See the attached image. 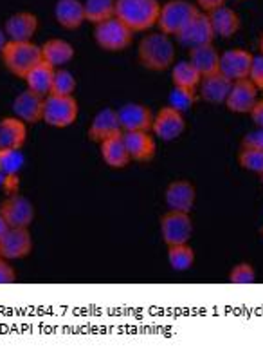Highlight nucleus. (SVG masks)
Instances as JSON below:
<instances>
[{
  "instance_id": "1",
  "label": "nucleus",
  "mask_w": 263,
  "mask_h": 356,
  "mask_svg": "<svg viewBox=\"0 0 263 356\" xmlns=\"http://www.w3.org/2000/svg\"><path fill=\"white\" fill-rule=\"evenodd\" d=\"M137 60L144 69L153 72H162L173 67L175 44L170 36L162 31L150 33L139 42Z\"/></svg>"
},
{
  "instance_id": "2",
  "label": "nucleus",
  "mask_w": 263,
  "mask_h": 356,
  "mask_svg": "<svg viewBox=\"0 0 263 356\" xmlns=\"http://www.w3.org/2000/svg\"><path fill=\"white\" fill-rule=\"evenodd\" d=\"M159 15V0H116V17L134 33L148 31L157 26Z\"/></svg>"
},
{
  "instance_id": "3",
  "label": "nucleus",
  "mask_w": 263,
  "mask_h": 356,
  "mask_svg": "<svg viewBox=\"0 0 263 356\" xmlns=\"http://www.w3.org/2000/svg\"><path fill=\"white\" fill-rule=\"evenodd\" d=\"M0 56H2V62H4L6 69L13 76L22 78V80L27 76V72L44 60L42 58V47L31 40H8V44L2 49Z\"/></svg>"
},
{
  "instance_id": "4",
  "label": "nucleus",
  "mask_w": 263,
  "mask_h": 356,
  "mask_svg": "<svg viewBox=\"0 0 263 356\" xmlns=\"http://www.w3.org/2000/svg\"><path fill=\"white\" fill-rule=\"evenodd\" d=\"M94 40L105 51H125L134 40V31L117 17L96 24L94 27Z\"/></svg>"
},
{
  "instance_id": "5",
  "label": "nucleus",
  "mask_w": 263,
  "mask_h": 356,
  "mask_svg": "<svg viewBox=\"0 0 263 356\" xmlns=\"http://www.w3.org/2000/svg\"><path fill=\"white\" fill-rule=\"evenodd\" d=\"M80 116V105L72 96H45L44 122L53 129H67L74 125Z\"/></svg>"
},
{
  "instance_id": "6",
  "label": "nucleus",
  "mask_w": 263,
  "mask_h": 356,
  "mask_svg": "<svg viewBox=\"0 0 263 356\" xmlns=\"http://www.w3.org/2000/svg\"><path fill=\"white\" fill-rule=\"evenodd\" d=\"M198 8L187 0H168L164 6H161V15L157 20V26L168 36H177L183 31L189 20L196 15Z\"/></svg>"
},
{
  "instance_id": "7",
  "label": "nucleus",
  "mask_w": 263,
  "mask_h": 356,
  "mask_svg": "<svg viewBox=\"0 0 263 356\" xmlns=\"http://www.w3.org/2000/svg\"><path fill=\"white\" fill-rule=\"evenodd\" d=\"M161 237L166 246L189 243L193 237V219L187 212L168 210L161 217Z\"/></svg>"
},
{
  "instance_id": "8",
  "label": "nucleus",
  "mask_w": 263,
  "mask_h": 356,
  "mask_svg": "<svg viewBox=\"0 0 263 356\" xmlns=\"http://www.w3.org/2000/svg\"><path fill=\"white\" fill-rule=\"evenodd\" d=\"M186 127L187 123L184 113H180L178 108L171 107V105H164L153 116L152 132L155 138L162 141H175L184 134Z\"/></svg>"
},
{
  "instance_id": "9",
  "label": "nucleus",
  "mask_w": 263,
  "mask_h": 356,
  "mask_svg": "<svg viewBox=\"0 0 263 356\" xmlns=\"http://www.w3.org/2000/svg\"><path fill=\"white\" fill-rule=\"evenodd\" d=\"M0 216L4 217L9 228H29L35 221V207L27 197L17 194H9L0 203Z\"/></svg>"
},
{
  "instance_id": "10",
  "label": "nucleus",
  "mask_w": 263,
  "mask_h": 356,
  "mask_svg": "<svg viewBox=\"0 0 263 356\" xmlns=\"http://www.w3.org/2000/svg\"><path fill=\"white\" fill-rule=\"evenodd\" d=\"M214 36L217 35H214L213 26H211L210 15L198 9L195 17L184 26L183 31L178 33L177 38L180 44L192 49V47H196V45L213 44Z\"/></svg>"
},
{
  "instance_id": "11",
  "label": "nucleus",
  "mask_w": 263,
  "mask_h": 356,
  "mask_svg": "<svg viewBox=\"0 0 263 356\" xmlns=\"http://www.w3.org/2000/svg\"><path fill=\"white\" fill-rule=\"evenodd\" d=\"M258 92L260 89L249 78L232 81V87L223 105L235 114H249L251 108L258 102Z\"/></svg>"
},
{
  "instance_id": "12",
  "label": "nucleus",
  "mask_w": 263,
  "mask_h": 356,
  "mask_svg": "<svg viewBox=\"0 0 263 356\" xmlns=\"http://www.w3.org/2000/svg\"><path fill=\"white\" fill-rule=\"evenodd\" d=\"M164 201L168 210L192 213L196 203V188L192 181L175 179L164 190Z\"/></svg>"
},
{
  "instance_id": "13",
  "label": "nucleus",
  "mask_w": 263,
  "mask_h": 356,
  "mask_svg": "<svg viewBox=\"0 0 263 356\" xmlns=\"http://www.w3.org/2000/svg\"><path fill=\"white\" fill-rule=\"evenodd\" d=\"M2 257L8 261L26 259L33 252V235L27 228H9L0 239Z\"/></svg>"
},
{
  "instance_id": "14",
  "label": "nucleus",
  "mask_w": 263,
  "mask_h": 356,
  "mask_svg": "<svg viewBox=\"0 0 263 356\" xmlns=\"http://www.w3.org/2000/svg\"><path fill=\"white\" fill-rule=\"evenodd\" d=\"M253 56L255 54L251 51L240 49V47L223 51V53H220V72L231 78L232 81L249 78Z\"/></svg>"
},
{
  "instance_id": "15",
  "label": "nucleus",
  "mask_w": 263,
  "mask_h": 356,
  "mask_svg": "<svg viewBox=\"0 0 263 356\" xmlns=\"http://www.w3.org/2000/svg\"><path fill=\"white\" fill-rule=\"evenodd\" d=\"M123 140L132 161L148 163L155 158L157 141L150 131H126L123 132Z\"/></svg>"
},
{
  "instance_id": "16",
  "label": "nucleus",
  "mask_w": 263,
  "mask_h": 356,
  "mask_svg": "<svg viewBox=\"0 0 263 356\" xmlns=\"http://www.w3.org/2000/svg\"><path fill=\"white\" fill-rule=\"evenodd\" d=\"M152 108L143 104H126L117 111L121 129L126 131H150L153 125Z\"/></svg>"
},
{
  "instance_id": "17",
  "label": "nucleus",
  "mask_w": 263,
  "mask_h": 356,
  "mask_svg": "<svg viewBox=\"0 0 263 356\" xmlns=\"http://www.w3.org/2000/svg\"><path fill=\"white\" fill-rule=\"evenodd\" d=\"M44 105L45 96L36 95L33 90L26 89L13 99V113L15 116L20 118L27 125H35V123L44 120Z\"/></svg>"
},
{
  "instance_id": "18",
  "label": "nucleus",
  "mask_w": 263,
  "mask_h": 356,
  "mask_svg": "<svg viewBox=\"0 0 263 356\" xmlns=\"http://www.w3.org/2000/svg\"><path fill=\"white\" fill-rule=\"evenodd\" d=\"M89 138L96 143H101V141L108 140L112 136L123 134V129H121L119 118H117V111L112 107L101 108L96 116L92 118L89 127Z\"/></svg>"
},
{
  "instance_id": "19",
  "label": "nucleus",
  "mask_w": 263,
  "mask_h": 356,
  "mask_svg": "<svg viewBox=\"0 0 263 356\" xmlns=\"http://www.w3.org/2000/svg\"><path fill=\"white\" fill-rule=\"evenodd\" d=\"M232 87V80L222 72H214L210 76H202L201 86H198V98H202L207 104L220 105L226 104L229 90Z\"/></svg>"
},
{
  "instance_id": "20",
  "label": "nucleus",
  "mask_w": 263,
  "mask_h": 356,
  "mask_svg": "<svg viewBox=\"0 0 263 356\" xmlns=\"http://www.w3.org/2000/svg\"><path fill=\"white\" fill-rule=\"evenodd\" d=\"M4 31L9 40H33V36L38 31V17L31 11H20V13L11 15L6 20Z\"/></svg>"
},
{
  "instance_id": "21",
  "label": "nucleus",
  "mask_w": 263,
  "mask_h": 356,
  "mask_svg": "<svg viewBox=\"0 0 263 356\" xmlns=\"http://www.w3.org/2000/svg\"><path fill=\"white\" fill-rule=\"evenodd\" d=\"M27 141V123L20 118L9 116L0 120V150L24 149Z\"/></svg>"
},
{
  "instance_id": "22",
  "label": "nucleus",
  "mask_w": 263,
  "mask_h": 356,
  "mask_svg": "<svg viewBox=\"0 0 263 356\" xmlns=\"http://www.w3.org/2000/svg\"><path fill=\"white\" fill-rule=\"evenodd\" d=\"M54 18L67 31L80 29L85 22L83 2L81 0H58L56 6H54Z\"/></svg>"
},
{
  "instance_id": "23",
  "label": "nucleus",
  "mask_w": 263,
  "mask_h": 356,
  "mask_svg": "<svg viewBox=\"0 0 263 356\" xmlns=\"http://www.w3.org/2000/svg\"><path fill=\"white\" fill-rule=\"evenodd\" d=\"M189 62L202 76H210L220 71V53L213 44L196 45L189 49Z\"/></svg>"
},
{
  "instance_id": "24",
  "label": "nucleus",
  "mask_w": 263,
  "mask_h": 356,
  "mask_svg": "<svg viewBox=\"0 0 263 356\" xmlns=\"http://www.w3.org/2000/svg\"><path fill=\"white\" fill-rule=\"evenodd\" d=\"M207 15H210L214 35L223 36V38H231L232 35H237V33L240 31V15H238L232 8L222 6V8H217L213 9V11H210Z\"/></svg>"
},
{
  "instance_id": "25",
  "label": "nucleus",
  "mask_w": 263,
  "mask_h": 356,
  "mask_svg": "<svg viewBox=\"0 0 263 356\" xmlns=\"http://www.w3.org/2000/svg\"><path fill=\"white\" fill-rule=\"evenodd\" d=\"M101 147V158L110 168H125L132 159H130L128 149H126L123 134L112 136L108 140L99 143Z\"/></svg>"
},
{
  "instance_id": "26",
  "label": "nucleus",
  "mask_w": 263,
  "mask_h": 356,
  "mask_svg": "<svg viewBox=\"0 0 263 356\" xmlns=\"http://www.w3.org/2000/svg\"><path fill=\"white\" fill-rule=\"evenodd\" d=\"M42 47V58L47 63H51L53 67L60 69L63 65H67L69 62L74 60V47L72 44H69L67 40H62V38H51V40L45 42Z\"/></svg>"
},
{
  "instance_id": "27",
  "label": "nucleus",
  "mask_w": 263,
  "mask_h": 356,
  "mask_svg": "<svg viewBox=\"0 0 263 356\" xmlns=\"http://www.w3.org/2000/svg\"><path fill=\"white\" fill-rule=\"evenodd\" d=\"M54 71H56V67H53L51 63L42 60V62L38 63V65H35L31 71L27 72V76L24 78L27 83V89L40 96H49L54 80Z\"/></svg>"
},
{
  "instance_id": "28",
  "label": "nucleus",
  "mask_w": 263,
  "mask_h": 356,
  "mask_svg": "<svg viewBox=\"0 0 263 356\" xmlns=\"http://www.w3.org/2000/svg\"><path fill=\"white\" fill-rule=\"evenodd\" d=\"M171 80H173L175 87L198 90L202 74L193 67V63L189 60H184V62L173 63V67H171Z\"/></svg>"
},
{
  "instance_id": "29",
  "label": "nucleus",
  "mask_w": 263,
  "mask_h": 356,
  "mask_svg": "<svg viewBox=\"0 0 263 356\" xmlns=\"http://www.w3.org/2000/svg\"><path fill=\"white\" fill-rule=\"evenodd\" d=\"M195 250L189 246V243L171 244V246H168V262H170L171 270H192L193 264H195Z\"/></svg>"
},
{
  "instance_id": "30",
  "label": "nucleus",
  "mask_w": 263,
  "mask_h": 356,
  "mask_svg": "<svg viewBox=\"0 0 263 356\" xmlns=\"http://www.w3.org/2000/svg\"><path fill=\"white\" fill-rule=\"evenodd\" d=\"M83 8H85V20L92 24L116 17V0H85Z\"/></svg>"
},
{
  "instance_id": "31",
  "label": "nucleus",
  "mask_w": 263,
  "mask_h": 356,
  "mask_svg": "<svg viewBox=\"0 0 263 356\" xmlns=\"http://www.w3.org/2000/svg\"><path fill=\"white\" fill-rule=\"evenodd\" d=\"M22 149H6L0 150V176H20L24 168Z\"/></svg>"
},
{
  "instance_id": "32",
  "label": "nucleus",
  "mask_w": 263,
  "mask_h": 356,
  "mask_svg": "<svg viewBox=\"0 0 263 356\" xmlns=\"http://www.w3.org/2000/svg\"><path fill=\"white\" fill-rule=\"evenodd\" d=\"M196 99H198V90L173 87V90L170 92V98H168V105L178 108L180 113H187L196 104Z\"/></svg>"
},
{
  "instance_id": "33",
  "label": "nucleus",
  "mask_w": 263,
  "mask_h": 356,
  "mask_svg": "<svg viewBox=\"0 0 263 356\" xmlns=\"http://www.w3.org/2000/svg\"><path fill=\"white\" fill-rule=\"evenodd\" d=\"M76 90V78L74 74L65 69H56L54 71L53 87H51V95L56 96H72Z\"/></svg>"
},
{
  "instance_id": "34",
  "label": "nucleus",
  "mask_w": 263,
  "mask_h": 356,
  "mask_svg": "<svg viewBox=\"0 0 263 356\" xmlns=\"http://www.w3.org/2000/svg\"><path fill=\"white\" fill-rule=\"evenodd\" d=\"M238 165L244 170H249L253 174H263V150L241 149L238 154Z\"/></svg>"
},
{
  "instance_id": "35",
  "label": "nucleus",
  "mask_w": 263,
  "mask_h": 356,
  "mask_svg": "<svg viewBox=\"0 0 263 356\" xmlns=\"http://www.w3.org/2000/svg\"><path fill=\"white\" fill-rule=\"evenodd\" d=\"M228 280L231 282V284H238V286L255 284L256 282L255 266H253V264H249V262H240V264H237V266L231 268Z\"/></svg>"
},
{
  "instance_id": "36",
  "label": "nucleus",
  "mask_w": 263,
  "mask_h": 356,
  "mask_svg": "<svg viewBox=\"0 0 263 356\" xmlns=\"http://www.w3.org/2000/svg\"><path fill=\"white\" fill-rule=\"evenodd\" d=\"M241 149L263 150V127H256L255 131L247 132L241 138Z\"/></svg>"
},
{
  "instance_id": "37",
  "label": "nucleus",
  "mask_w": 263,
  "mask_h": 356,
  "mask_svg": "<svg viewBox=\"0 0 263 356\" xmlns=\"http://www.w3.org/2000/svg\"><path fill=\"white\" fill-rule=\"evenodd\" d=\"M249 80L258 87L260 90H263V54H255L253 56V63H251V72Z\"/></svg>"
},
{
  "instance_id": "38",
  "label": "nucleus",
  "mask_w": 263,
  "mask_h": 356,
  "mask_svg": "<svg viewBox=\"0 0 263 356\" xmlns=\"http://www.w3.org/2000/svg\"><path fill=\"white\" fill-rule=\"evenodd\" d=\"M17 282V270L8 262V259L0 257V286Z\"/></svg>"
},
{
  "instance_id": "39",
  "label": "nucleus",
  "mask_w": 263,
  "mask_h": 356,
  "mask_svg": "<svg viewBox=\"0 0 263 356\" xmlns=\"http://www.w3.org/2000/svg\"><path fill=\"white\" fill-rule=\"evenodd\" d=\"M222 6H226V0H196V8L204 13H210V11L222 8Z\"/></svg>"
},
{
  "instance_id": "40",
  "label": "nucleus",
  "mask_w": 263,
  "mask_h": 356,
  "mask_svg": "<svg viewBox=\"0 0 263 356\" xmlns=\"http://www.w3.org/2000/svg\"><path fill=\"white\" fill-rule=\"evenodd\" d=\"M249 116L256 127H263V98L258 99L255 104V107L251 108Z\"/></svg>"
},
{
  "instance_id": "41",
  "label": "nucleus",
  "mask_w": 263,
  "mask_h": 356,
  "mask_svg": "<svg viewBox=\"0 0 263 356\" xmlns=\"http://www.w3.org/2000/svg\"><path fill=\"white\" fill-rule=\"evenodd\" d=\"M8 35H6V31H2V29H0V54H2V49H4L6 47V44H8Z\"/></svg>"
},
{
  "instance_id": "42",
  "label": "nucleus",
  "mask_w": 263,
  "mask_h": 356,
  "mask_svg": "<svg viewBox=\"0 0 263 356\" xmlns=\"http://www.w3.org/2000/svg\"><path fill=\"white\" fill-rule=\"evenodd\" d=\"M9 230V226H8V222L4 221V217L0 216V239H2V237H4V234L6 232Z\"/></svg>"
},
{
  "instance_id": "43",
  "label": "nucleus",
  "mask_w": 263,
  "mask_h": 356,
  "mask_svg": "<svg viewBox=\"0 0 263 356\" xmlns=\"http://www.w3.org/2000/svg\"><path fill=\"white\" fill-rule=\"evenodd\" d=\"M260 53L263 54V35H262V38H260Z\"/></svg>"
},
{
  "instance_id": "44",
  "label": "nucleus",
  "mask_w": 263,
  "mask_h": 356,
  "mask_svg": "<svg viewBox=\"0 0 263 356\" xmlns=\"http://www.w3.org/2000/svg\"><path fill=\"white\" fill-rule=\"evenodd\" d=\"M260 177H262V186H263V174H260Z\"/></svg>"
},
{
  "instance_id": "45",
  "label": "nucleus",
  "mask_w": 263,
  "mask_h": 356,
  "mask_svg": "<svg viewBox=\"0 0 263 356\" xmlns=\"http://www.w3.org/2000/svg\"><path fill=\"white\" fill-rule=\"evenodd\" d=\"M0 257H2V250H0Z\"/></svg>"
},
{
  "instance_id": "46",
  "label": "nucleus",
  "mask_w": 263,
  "mask_h": 356,
  "mask_svg": "<svg viewBox=\"0 0 263 356\" xmlns=\"http://www.w3.org/2000/svg\"><path fill=\"white\" fill-rule=\"evenodd\" d=\"M262 237H263V226H262Z\"/></svg>"
}]
</instances>
